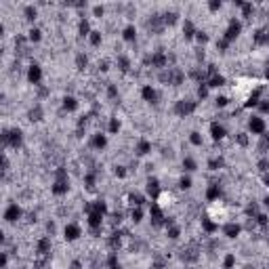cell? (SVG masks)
I'll return each mask as SVG.
<instances>
[{"mask_svg":"<svg viewBox=\"0 0 269 269\" xmlns=\"http://www.w3.org/2000/svg\"><path fill=\"white\" fill-rule=\"evenodd\" d=\"M17 217H19V208H17V206L13 204V206H11V208L7 210V221H15Z\"/></svg>","mask_w":269,"mask_h":269,"instance_id":"1","label":"cell"},{"mask_svg":"<svg viewBox=\"0 0 269 269\" xmlns=\"http://www.w3.org/2000/svg\"><path fill=\"white\" fill-rule=\"evenodd\" d=\"M40 78V69H38V65H32V69H30V80L34 82V80H38Z\"/></svg>","mask_w":269,"mask_h":269,"instance_id":"2","label":"cell"},{"mask_svg":"<svg viewBox=\"0 0 269 269\" xmlns=\"http://www.w3.org/2000/svg\"><path fill=\"white\" fill-rule=\"evenodd\" d=\"M25 15H28V19H34L36 17V9L34 7H25Z\"/></svg>","mask_w":269,"mask_h":269,"instance_id":"3","label":"cell"},{"mask_svg":"<svg viewBox=\"0 0 269 269\" xmlns=\"http://www.w3.org/2000/svg\"><path fill=\"white\" fill-rule=\"evenodd\" d=\"M124 38H126V40H133V38H135V28H126Z\"/></svg>","mask_w":269,"mask_h":269,"instance_id":"4","label":"cell"},{"mask_svg":"<svg viewBox=\"0 0 269 269\" xmlns=\"http://www.w3.org/2000/svg\"><path fill=\"white\" fill-rule=\"evenodd\" d=\"M212 135H215V137H219V139H221V137H223V128H221V126H217V124H215V126H212Z\"/></svg>","mask_w":269,"mask_h":269,"instance_id":"5","label":"cell"},{"mask_svg":"<svg viewBox=\"0 0 269 269\" xmlns=\"http://www.w3.org/2000/svg\"><path fill=\"white\" fill-rule=\"evenodd\" d=\"M30 40H40V32L38 30H30Z\"/></svg>","mask_w":269,"mask_h":269,"instance_id":"6","label":"cell"},{"mask_svg":"<svg viewBox=\"0 0 269 269\" xmlns=\"http://www.w3.org/2000/svg\"><path fill=\"white\" fill-rule=\"evenodd\" d=\"M265 204H267V206H269V196H267V198H265Z\"/></svg>","mask_w":269,"mask_h":269,"instance_id":"7","label":"cell"}]
</instances>
